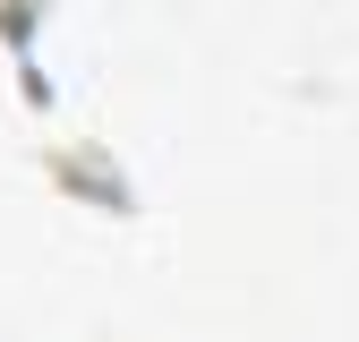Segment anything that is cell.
<instances>
[{
	"instance_id": "2",
	"label": "cell",
	"mask_w": 359,
	"mask_h": 342,
	"mask_svg": "<svg viewBox=\"0 0 359 342\" xmlns=\"http://www.w3.org/2000/svg\"><path fill=\"white\" fill-rule=\"evenodd\" d=\"M34 18H43V0H0V43L26 60L34 52Z\"/></svg>"
},
{
	"instance_id": "1",
	"label": "cell",
	"mask_w": 359,
	"mask_h": 342,
	"mask_svg": "<svg viewBox=\"0 0 359 342\" xmlns=\"http://www.w3.org/2000/svg\"><path fill=\"white\" fill-rule=\"evenodd\" d=\"M43 171H52V189H69V197H86V205H111V214H137V189H128L120 180V163H103V154H52V163H43Z\"/></svg>"
}]
</instances>
